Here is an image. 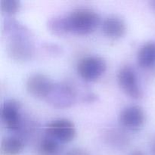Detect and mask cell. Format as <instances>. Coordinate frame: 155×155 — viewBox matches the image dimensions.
<instances>
[{
    "instance_id": "cell-1",
    "label": "cell",
    "mask_w": 155,
    "mask_h": 155,
    "mask_svg": "<svg viewBox=\"0 0 155 155\" xmlns=\"http://www.w3.org/2000/svg\"><path fill=\"white\" fill-rule=\"evenodd\" d=\"M3 32L8 35L7 51L17 61H27L34 54V44L29 29L15 19H6Z\"/></svg>"
},
{
    "instance_id": "cell-2",
    "label": "cell",
    "mask_w": 155,
    "mask_h": 155,
    "mask_svg": "<svg viewBox=\"0 0 155 155\" xmlns=\"http://www.w3.org/2000/svg\"><path fill=\"white\" fill-rule=\"evenodd\" d=\"M69 33L78 35L89 34L100 24L98 12L89 7H80L66 15Z\"/></svg>"
},
{
    "instance_id": "cell-3",
    "label": "cell",
    "mask_w": 155,
    "mask_h": 155,
    "mask_svg": "<svg viewBox=\"0 0 155 155\" xmlns=\"http://www.w3.org/2000/svg\"><path fill=\"white\" fill-rule=\"evenodd\" d=\"M77 69L82 79L92 82L98 80L104 74L107 69V63L102 57L89 55L79 61Z\"/></svg>"
},
{
    "instance_id": "cell-4",
    "label": "cell",
    "mask_w": 155,
    "mask_h": 155,
    "mask_svg": "<svg viewBox=\"0 0 155 155\" xmlns=\"http://www.w3.org/2000/svg\"><path fill=\"white\" fill-rule=\"evenodd\" d=\"M76 91L66 83H54L52 90L46 98L47 101L57 108H68L75 103Z\"/></svg>"
},
{
    "instance_id": "cell-5",
    "label": "cell",
    "mask_w": 155,
    "mask_h": 155,
    "mask_svg": "<svg viewBox=\"0 0 155 155\" xmlns=\"http://www.w3.org/2000/svg\"><path fill=\"white\" fill-rule=\"evenodd\" d=\"M117 81L122 90L134 99H139L143 95L138 80L136 72L130 66H124L117 73Z\"/></svg>"
},
{
    "instance_id": "cell-6",
    "label": "cell",
    "mask_w": 155,
    "mask_h": 155,
    "mask_svg": "<svg viewBox=\"0 0 155 155\" xmlns=\"http://www.w3.org/2000/svg\"><path fill=\"white\" fill-rule=\"evenodd\" d=\"M46 134L51 136L60 143H68L74 140L77 130L71 120L65 118L56 119L46 126Z\"/></svg>"
},
{
    "instance_id": "cell-7",
    "label": "cell",
    "mask_w": 155,
    "mask_h": 155,
    "mask_svg": "<svg viewBox=\"0 0 155 155\" xmlns=\"http://www.w3.org/2000/svg\"><path fill=\"white\" fill-rule=\"evenodd\" d=\"M1 120L6 129L19 132L24 120L21 114V104L15 99L6 100L1 107Z\"/></svg>"
},
{
    "instance_id": "cell-8",
    "label": "cell",
    "mask_w": 155,
    "mask_h": 155,
    "mask_svg": "<svg viewBox=\"0 0 155 155\" xmlns=\"http://www.w3.org/2000/svg\"><path fill=\"white\" fill-rule=\"evenodd\" d=\"M54 85V83L48 76L37 73L32 74L27 78L26 89L33 97L46 99Z\"/></svg>"
},
{
    "instance_id": "cell-9",
    "label": "cell",
    "mask_w": 155,
    "mask_h": 155,
    "mask_svg": "<svg viewBox=\"0 0 155 155\" xmlns=\"http://www.w3.org/2000/svg\"><path fill=\"white\" fill-rule=\"evenodd\" d=\"M119 121L121 126L130 130L136 131L143 127L145 122V114L139 105L126 107L120 111Z\"/></svg>"
},
{
    "instance_id": "cell-10",
    "label": "cell",
    "mask_w": 155,
    "mask_h": 155,
    "mask_svg": "<svg viewBox=\"0 0 155 155\" xmlns=\"http://www.w3.org/2000/svg\"><path fill=\"white\" fill-rule=\"evenodd\" d=\"M104 34L111 39H118L127 31V24L124 20L117 15H110L103 21L101 24Z\"/></svg>"
},
{
    "instance_id": "cell-11",
    "label": "cell",
    "mask_w": 155,
    "mask_h": 155,
    "mask_svg": "<svg viewBox=\"0 0 155 155\" xmlns=\"http://www.w3.org/2000/svg\"><path fill=\"white\" fill-rule=\"evenodd\" d=\"M137 62L141 68L146 69L155 66V42H147L139 48Z\"/></svg>"
},
{
    "instance_id": "cell-12",
    "label": "cell",
    "mask_w": 155,
    "mask_h": 155,
    "mask_svg": "<svg viewBox=\"0 0 155 155\" xmlns=\"http://www.w3.org/2000/svg\"><path fill=\"white\" fill-rule=\"evenodd\" d=\"M24 148L22 139L15 136H6L2 139L0 146L1 155H19Z\"/></svg>"
},
{
    "instance_id": "cell-13",
    "label": "cell",
    "mask_w": 155,
    "mask_h": 155,
    "mask_svg": "<svg viewBox=\"0 0 155 155\" xmlns=\"http://www.w3.org/2000/svg\"><path fill=\"white\" fill-rule=\"evenodd\" d=\"M60 149V142L47 134L40 139L37 146L39 155H58Z\"/></svg>"
},
{
    "instance_id": "cell-14",
    "label": "cell",
    "mask_w": 155,
    "mask_h": 155,
    "mask_svg": "<svg viewBox=\"0 0 155 155\" xmlns=\"http://www.w3.org/2000/svg\"><path fill=\"white\" fill-rule=\"evenodd\" d=\"M47 27L51 33L57 36H64L70 33L66 15H57L49 18Z\"/></svg>"
},
{
    "instance_id": "cell-15",
    "label": "cell",
    "mask_w": 155,
    "mask_h": 155,
    "mask_svg": "<svg viewBox=\"0 0 155 155\" xmlns=\"http://www.w3.org/2000/svg\"><path fill=\"white\" fill-rule=\"evenodd\" d=\"M105 139L108 144L117 148L126 147L130 142V138L126 133L118 129L107 130L105 133Z\"/></svg>"
},
{
    "instance_id": "cell-16",
    "label": "cell",
    "mask_w": 155,
    "mask_h": 155,
    "mask_svg": "<svg viewBox=\"0 0 155 155\" xmlns=\"http://www.w3.org/2000/svg\"><path fill=\"white\" fill-rule=\"evenodd\" d=\"M1 11L5 15H13L16 14L21 8L19 0H1Z\"/></svg>"
},
{
    "instance_id": "cell-17",
    "label": "cell",
    "mask_w": 155,
    "mask_h": 155,
    "mask_svg": "<svg viewBox=\"0 0 155 155\" xmlns=\"http://www.w3.org/2000/svg\"><path fill=\"white\" fill-rule=\"evenodd\" d=\"M66 155H90V154L83 148H73L67 151Z\"/></svg>"
},
{
    "instance_id": "cell-18",
    "label": "cell",
    "mask_w": 155,
    "mask_h": 155,
    "mask_svg": "<svg viewBox=\"0 0 155 155\" xmlns=\"http://www.w3.org/2000/svg\"><path fill=\"white\" fill-rule=\"evenodd\" d=\"M95 99H96V95L94 93H91V92L88 93L87 95L84 97V100L86 101H88V102H92V101H95Z\"/></svg>"
},
{
    "instance_id": "cell-19",
    "label": "cell",
    "mask_w": 155,
    "mask_h": 155,
    "mask_svg": "<svg viewBox=\"0 0 155 155\" xmlns=\"http://www.w3.org/2000/svg\"><path fill=\"white\" fill-rule=\"evenodd\" d=\"M151 155H155V138L153 139L152 143H151Z\"/></svg>"
},
{
    "instance_id": "cell-20",
    "label": "cell",
    "mask_w": 155,
    "mask_h": 155,
    "mask_svg": "<svg viewBox=\"0 0 155 155\" xmlns=\"http://www.w3.org/2000/svg\"><path fill=\"white\" fill-rule=\"evenodd\" d=\"M130 155H145V154H144V153L142 152V151H139V150H136V151H134L133 152H132Z\"/></svg>"
},
{
    "instance_id": "cell-21",
    "label": "cell",
    "mask_w": 155,
    "mask_h": 155,
    "mask_svg": "<svg viewBox=\"0 0 155 155\" xmlns=\"http://www.w3.org/2000/svg\"><path fill=\"white\" fill-rule=\"evenodd\" d=\"M150 5H151V8L155 11V0H153V1L150 2Z\"/></svg>"
}]
</instances>
